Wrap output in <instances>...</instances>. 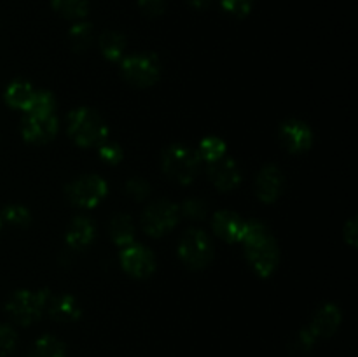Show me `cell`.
<instances>
[{
    "label": "cell",
    "mask_w": 358,
    "mask_h": 357,
    "mask_svg": "<svg viewBox=\"0 0 358 357\" xmlns=\"http://www.w3.org/2000/svg\"><path fill=\"white\" fill-rule=\"evenodd\" d=\"M252 268L261 276H269L278 266L280 251L271 231L259 220H248L241 240Z\"/></svg>",
    "instance_id": "1"
},
{
    "label": "cell",
    "mask_w": 358,
    "mask_h": 357,
    "mask_svg": "<svg viewBox=\"0 0 358 357\" xmlns=\"http://www.w3.org/2000/svg\"><path fill=\"white\" fill-rule=\"evenodd\" d=\"M69 136L80 147H94L107 142L108 128L93 108L79 107L69 114Z\"/></svg>",
    "instance_id": "2"
},
{
    "label": "cell",
    "mask_w": 358,
    "mask_h": 357,
    "mask_svg": "<svg viewBox=\"0 0 358 357\" xmlns=\"http://www.w3.org/2000/svg\"><path fill=\"white\" fill-rule=\"evenodd\" d=\"M161 163H163V170L168 177L180 182V184H191L196 175L199 174L201 158L198 156V153L189 149L187 146L175 144L164 150Z\"/></svg>",
    "instance_id": "3"
},
{
    "label": "cell",
    "mask_w": 358,
    "mask_h": 357,
    "mask_svg": "<svg viewBox=\"0 0 358 357\" xmlns=\"http://www.w3.org/2000/svg\"><path fill=\"white\" fill-rule=\"evenodd\" d=\"M51 298V290L41 289V290H17L7 301L6 308L9 312L10 317L20 324L28 326L31 322L38 321L41 315L44 314L48 300Z\"/></svg>",
    "instance_id": "4"
},
{
    "label": "cell",
    "mask_w": 358,
    "mask_h": 357,
    "mask_svg": "<svg viewBox=\"0 0 358 357\" xmlns=\"http://www.w3.org/2000/svg\"><path fill=\"white\" fill-rule=\"evenodd\" d=\"M178 255L189 268H205L213 258V245L201 230H189L178 244Z\"/></svg>",
    "instance_id": "5"
},
{
    "label": "cell",
    "mask_w": 358,
    "mask_h": 357,
    "mask_svg": "<svg viewBox=\"0 0 358 357\" xmlns=\"http://www.w3.org/2000/svg\"><path fill=\"white\" fill-rule=\"evenodd\" d=\"M107 182L100 175H83L70 182L66 188V196L70 202L83 209H93L107 196Z\"/></svg>",
    "instance_id": "6"
},
{
    "label": "cell",
    "mask_w": 358,
    "mask_h": 357,
    "mask_svg": "<svg viewBox=\"0 0 358 357\" xmlns=\"http://www.w3.org/2000/svg\"><path fill=\"white\" fill-rule=\"evenodd\" d=\"M178 217L180 214H178V206L175 203L168 202V200H157V202L150 203L143 212V230L150 237H163L177 226Z\"/></svg>",
    "instance_id": "7"
},
{
    "label": "cell",
    "mask_w": 358,
    "mask_h": 357,
    "mask_svg": "<svg viewBox=\"0 0 358 357\" xmlns=\"http://www.w3.org/2000/svg\"><path fill=\"white\" fill-rule=\"evenodd\" d=\"M121 72L135 86H152L159 79V62L154 55H131L122 59Z\"/></svg>",
    "instance_id": "8"
},
{
    "label": "cell",
    "mask_w": 358,
    "mask_h": 357,
    "mask_svg": "<svg viewBox=\"0 0 358 357\" xmlns=\"http://www.w3.org/2000/svg\"><path fill=\"white\" fill-rule=\"evenodd\" d=\"M121 265L126 273L136 279H145L156 270V258L147 247L140 244H129L121 252Z\"/></svg>",
    "instance_id": "9"
},
{
    "label": "cell",
    "mask_w": 358,
    "mask_h": 357,
    "mask_svg": "<svg viewBox=\"0 0 358 357\" xmlns=\"http://www.w3.org/2000/svg\"><path fill=\"white\" fill-rule=\"evenodd\" d=\"M21 133L27 142H49L58 133V119L55 114H28L21 125Z\"/></svg>",
    "instance_id": "10"
},
{
    "label": "cell",
    "mask_w": 358,
    "mask_h": 357,
    "mask_svg": "<svg viewBox=\"0 0 358 357\" xmlns=\"http://www.w3.org/2000/svg\"><path fill=\"white\" fill-rule=\"evenodd\" d=\"M280 140L290 153H304L313 144V133L306 122L290 119L280 126Z\"/></svg>",
    "instance_id": "11"
},
{
    "label": "cell",
    "mask_w": 358,
    "mask_h": 357,
    "mask_svg": "<svg viewBox=\"0 0 358 357\" xmlns=\"http://www.w3.org/2000/svg\"><path fill=\"white\" fill-rule=\"evenodd\" d=\"M283 188H285V177L275 164H268L262 168L255 178V192L266 203H273L275 200H278L282 196Z\"/></svg>",
    "instance_id": "12"
},
{
    "label": "cell",
    "mask_w": 358,
    "mask_h": 357,
    "mask_svg": "<svg viewBox=\"0 0 358 357\" xmlns=\"http://www.w3.org/2000/svg\"><path fill=\"white\" fill-rule=\"evenodd\" d=\"M208 177L217 189L231 191L240 184L241 172L236 161L231 160V158H220L213 163H208Z\"/></svg>",
    "instance_id": "13"
},
{
    "label": "cell",
    "mask_w": 358,
    "mask_h": 357,
    "mask_svg": "<svg viewBox=\"0 0 358 357\" xmlns=\"http://www.w3.org/2000/svg\"><path fill=\"white\" fill-rule=\"evenodd\" d=\"M339 324H341V310L336 304L325 303L318 308L308 329L315 338H327V336L334 335Z\"/></svg>",
    "instance_id": "14"
},
{
    "label": "cell",
    "mask_w": 358,
    "mask_h": 357,
    "mask_svg": "<svg viewBox=\"0 0 358 357\" xmlns=\"http://www.w3.org/2000/svg\"><path fill=\"white\" fill-rule=\"evenodd\" d=\"M245 224L247 220L229 210H222L213 217V231L226 241H240L243 237Z\"/></svg>",
    "instance_id": "15"
},
{
    "label": "cell",
    "mask_w": 358,
    "mask_h": 357,
    "mask_svg": "<svg viewBox=\"0 0 358 357\" xmlns=\"http://www.w3.org/2000/svg\"><path fill=\"white\" fill-rule=\"evenodd\" d=\"M45 310L51 315L55 321H77L80 317V307L77 300L70 294H59V296H52L48 300Z\"/></svg>",
    "instance_id": "16"
},
{
    "label": "cell",
    "mask_w": 358,
    "mask_h": 357,
    "mask_svg": "<svg viewBox=\"0 0 358 357\" xmlns=\"http://www.w3.org/2000/svg\"><path fill=\"white\" fill-rule=\"evenodd\" d=\"M94 224L87 217H76L66 231V244L72 248H84L93 241Z\"/></svg>",
    "instance_id": "17"
},
{
    "label": "cell",
    "mask_w": 358,
    "mask_h": 357,
    "mask_svg": "<svg viewBox=\"0 0 358 357\" xmlns=\"http://www.w3.org/2000/svg\"><path fill=\"white\" fill-rule=\"evenodd\" d=\"M35 97V90L31 88V84L24 83V80H14L13 84H9L6 91V102L13 108H21V111L27 112L30 107L31 100Z\"/></svg>",
    "instance_id": "18"
},
{
    "label": "cell",
    "mask_w": 358,
    "mask_h": 357,
    "mask_svg": "<svg viewBox=\"0 0 358 357\" xmlns=\"http://www.w3.org/2000/svg\"><path fill=\"white\" fill-rule=\"evenodd\" d=\"M110 237L119 247H126V245L133 244L135 240V224H133L131 217L126 214H117L110 223Z\"/></svg>",
    "instance_id": "19"
},
{
    "label": "cell",
    "mask_w": 358,
    "mask_h": 357,
    "mask_svg": "<svg viewBox=\"0 0 358 357\" xmlns=\"http://www.w3.org/2000/svg\"><path fill=\"white\" fill-rule=\"evenodd\" d=\"M126 38L117 31H105L100 37V51L110 62H119L124 55Z\"/></svg>",
    "instance_id": "20"
},
{
    "label": "cell",
    "mask_w": 358,
    "mask_h": 357,
    "mask_svg": "<svg viewBox=\"0 0 358 357\" xmlns=\"http://www.w3.org/2000/svg\"><path fill=\"white\" fill-rule=\"evenodd\" d=\"M66 349L55 336H42L34 343L30 350V357H65Z\"/></svg>",
    "instance_id": "21"
},
{
    "label": "cell",
    "mask_w": 358,
    "mask_h": 357,
    "mask_svg": "<svg viewBox=\"0 0 358 357\" xmlns=\"http://www.w3.org/2000/svg\"><path fill=\"white\" fill-rule=\"evenodd\" d=\"M51 4L56 13L69 20H80L90 9V0H51Z\"/></svg>",
    "instance_id": "22"
},
{
    "label": "cell",
    "mask_w": 358,
    "mask_h": 357,
    "mask_svg": "<svg viewBox=\"0 0 358 357\" xmlns=\"http://www.w3.org/2000/svg\"><path fill=\"white\" fill-rule=\"evenodd\" d=\"M224 153H226V144H224V140H220L219 136H206V139L201 140V144H199L198 156L201 158V160L208 161V163H213V161L224 158Z\"/></svg>",
    "instance_id": "23"
},
{
    "label": "cell",
    "mask_w": 358,
    "mask_h": 357,
    "mask_svg": "<svg viewBox=\"0 0 358 357\" xmlns=\"http://www.w3.org/2000/svg\"><path fill=\"white\" fill-rule=\"evenodd\" d=\"M70 44L76 51H84L90 48L91 38H93V27L90 23H77L70 28Z\"/></svg>",
    "instance_id": "24"
},
{
    "label": "cell",
    "mask_w": 358,
    "mask_h": 357,
    "mask_svg": "<svg viewBox=\"0 0 358 357\" xmlns=\"http://www.w3.org/2000/svg\"><path fill=\"white\" fill-rule=\"evenodd\" d=\"M55 107V97L49 91H35V97L27 112L28 114H52Z\"/></svg>",
    "instance_id": "25"
},
{
    "label": "cell",
    "mask_w": 358,
    "mask_h": 357,
    "mask_svg": "<svg viewBox=\"0 0 358 357\" xmlns=\"http://www.w3.org/2000/svg\"><path fill=\"white\" fill-rule=\"evenodd\" d=\"M3 219L7 220V223L14 224V226H28L31 220V216L30 212H28L27 206H21V205H10V206H6V210H3Z\"/></svg>",
    "instance_id": "26"
},
{
    "label": "cell",
    "mask_w": 358,
    "mask_h": 357,
    "mask_svg": "<svg viewBox=\"0 0 358 357\" xmlns=\"http://www.w3.org/2000/svg\"><path fill=\"white\" fill-rule=\"evenodd\" d=\"M16 342H17L16 332H14L9 326L0 324V357L13 352L14 346H16Z\"/></svg>",
    "instance_id": "27"
},
{
    "label": "cell",
    "mask_w": 358,
    "mask_h": 357,
    "mask_svg": "<svg viewBox=\"0 0 358 357\" xmlns=\"http://www.w3.org/2000/svg\"><path fill=\"white\" fill-rule=\"evenodd\" d=\"M182 210H184L185 217H189V219H192V220H201L203 217L206 216L205 202H201V200H198V198L187 200V202L182 205Z\"/></svg>",
    "instance_id": "28"
},
{
    "label": "cell",
    "mask_w": 358,
    "mask_h": 357,
    "mask_svg": "<svg viewBox=\"0 0 358 357\" xmlns=\"http://www.w3.org/2000/svg\"><path fill=\"white\" fill-rule=\"evenodd\" d=\"M224 10L238 18H243L250 13L252 0H220Z\"/></svg>",
    "instance_id": "29"
},
{
    "label": "cell",
    "mask_w": 358,
    "mask_h": 357,
    "mask_svg": "<svg viewBox=\"0 0 358 357\" xmlns=\"http://www.w3.org/2000/svg\"><path fill=\"white\" fill-rule=\"evenodd\" d=\"M100 158L110 164H117L122 160V149L117 144L103 142L100 146Z\"/></svg>",
    "instance_id": "30"
},
{
    "label": "cell",
    "mask_w": 358,
    "mask_h": 357,
    "mask_svg": "<svg viewBox=\"0 0 358 357\" xmlns=\"http://www.w3.org/2000/svg\"><path fill=\"white\" fill-rule=\"evenodd\" d=\"M126 191L129 192V196H133L135 200H143L147 198V195L150 192V186L147 184L143 178H131L126 184Z\"/></svg>",
    "instance_id": "31"
},
{
    "label": "cell",
    "mask_w": 358,
    "mask_h": 357,
    "mask_svg": "<svg viewBox=\"0 0 358 357\" xmlns=\"http://www.w3.org/2000/svg\"><path fill=\"white\" fill-rule=\"evenodd\" d=\"M315 340L317 338L311 335L310 329H304V331H301L299 335L296 336V340H294V350H297V352H306V350H310L311 346H313Z\"/></svg>",
    "instance_id": "32"
},
{
    "label": "cell",
    "mask_w": 358,
    "mask_h": 357,
    "mask_svg": "<svg viewBox=\"0 0 358 357\" xmlns=\"http://www.w3.org/2000/svg\"><path fill=\"white\" fill-rule=\"evenodd\" d=\"M140 9L149 16H159L164 9V0H138Z\"/></svg>",
    "instance_id": "33"
},
{
    "label": "cell",
    "mask_w": 358,
    "mask_h": 357,
    "mask_svg": "<svg viewBox=\"0 0 358 357\" xmlns=\"http://www.w3.org/2000/svg\"><path fill=\"white\" fill-rule=\"evenodd\" d=\"M345 238L350 241L352 247L357 245V223L355 219H350V223L345 226Z\"/></svg>",
    "instance_id": "34"
},
{
    "label": "cell",
    "mask_w": 358,
    "mask_h": 357,
    "mask_svg": "<svg viewBox=\"0 0 358 357\" xmlns=\"http://www.w3.org/2000/svg\"><path fill=\"white\" fill-rule=\"evenodd\" d=\"M189 2H191L194 7H198V9H203V7L208 6L210 0H189Z\"/></svg>",
    "instance_id": "35"
},
{
    "label": "cell",
    "mask_w": 358,
    "mask_h": 357,
    "mask_svg": "<svg viewBox=\"0 0 358 357\" xmlns=\"http://www.w3.org/2000/svg\"><path fill=\"white\" fill-rule=\"evenodd\" d=\"M0 223H2V220H0Z\"/></svg>",
    "instance_id": "36"
}]
</instances>
